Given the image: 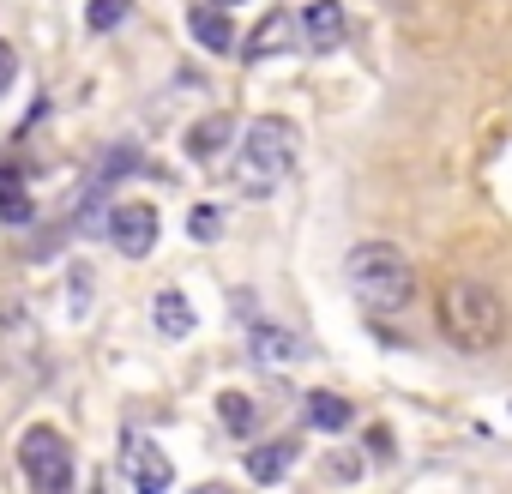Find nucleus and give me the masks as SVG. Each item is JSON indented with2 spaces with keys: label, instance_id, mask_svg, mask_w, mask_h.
Masks as SVG:
<instances>
[{
  "label": "nucleus",
  "instance_id": "18",
  "mask_svg": "<svg viewBox=\"0 0 512 494\" xmlns=\"http://www.w3.org/2000/svg\"><path fill=\"white\" fill-rule=\"evenodd\" d=\"M187 229H193L199 241H211V235L223 229V217H217V205H193V217H187Z\"/></svg>",
  "mask_w": 512,
  "mask_h": 494
},
{
  "label": "nucleus",
  "instance_id": "15",
  "mask_svg": "<svg viewBox=\"0 0 512 494\" xmlns=\"http://www.w3.org/2000/svg\"><path fill=\"white\" fill-rule=\"evenodd\" d=\"M253 356H260V362H296L302 338L284 332V326H253Z\"/></svg>",
  "mask_w": 512,
  "mask_h": 494
},
{
  "label": "nucleus",
  "instance_id": "7",
  "mask_svg": "<svg viewBox=\"0 0 512 494\" xmlns=\"http://www.w3.org/2000/svg\"><path fill=\"white\" fill-rule=\"evenodd\" d=\"M121 482L139 488V494H163V488L175 482V464H169L151 440H127V452H121Z\"/></svg>",
  "mask_w": 512,
  "mask_h": 494
},
{
  "label": "nucleus",
  "instance_id": "14",
  "mask_svg": "<svg viewBox=\"0 0 512 494\" xmlns=\"http://www.w3.org/2000/svg\"><path fill=\"white\" fill-rule=\"evenodd\" d=\"M308 422H314V428H326V434H338V428H350V422H356V404H350V398H338V392H308Z\"/></svg>",
  "mask_w": 512,
  "mask_h": 494
},
{
  "label": "nucleus",
  "instance_id": "13",
  "mask_svg": "<svg viewBox=\"0 0 512 494\" xmlns=\"http://www.w3.org/2000/svg\"><path fill=\"white\" fill-rule=\"evenodd\" d=\"M229 133H235V127H229V115H205V121L187 133V157H193V163H211V157L229 145Z\"/></svg>",
  "mask_w": 512,
  "mask_h": 494
},
{
  "label": "nucleus",
  "instance_id": "10",
  "mask_svg": "<svg viewBox=\"0 0 512 494\" xmlns=\"http://www.w3.org/2000/svg\"><path fill=\"white\" fill-rule=\"evenodd\" d=\"M284 49H296V19H290V13H272L260 31L241 43V55H247V61H266V55H284Z\"/></svg>",
  "mask_w": 512,
  "mask_h": 494
},
{
  "label": "nucleus",
  "instance_id": "21",
  "mask_svg": "<svg viewBox=\"0 0 512 494\" xmlns=\"http://www.w3.org/2000/svg\"><path fill=\"white\" fill-rule=\"evenodd\" d=\"M217 7H241V0H217Z\"/></svg>",
  "mask_w": 512,
  "mask_h": 494
},
{
  "label": "nucleus",
  "instance_id": "19",
  "mask_svg": "<svg viewBox=\"0 0 512 494\" xmlns=\"http://www.w3.org/2000/svg\"><path fill=\"white\" fill-rule=\"evenodd\" d=\"M13 73H19V55H13V43H7V37H0V91L13 85Z\"/></svg>",
  "mask_w": 512,
  "mask_h": 494
},
{
  "label": "nucleus",
  "instance_id": "6",
  "mask_svg": "<svg viewBox=\"0 0 512 494\" xmlns=\"http://www.w3.org/2000/svg\"><path fill=\"white\" fill-rule=\"evenodd\" d=\"M296 37H302L314 55H332V49L350 37V19H344L338 0H308V7L296 13Z\"/></svg>",
  "mask_w": 512,
  "mask_h": 494
},
{
  "label": "nucleus",
  "instance_id": "16",
  "mask_svg": "<svg viewBox=\"0 0 512 494\" xmlns=\"http://www.w3.org/2000/svg\"><path fill=\"white\" fill-rule=\"evenodd\" d=\"M217 422L229 434H253V422H260V410H253L247 392H217Z\"/></svg>",
  "mask_w": 512,
  "mask_h": 494
},
{
  "label": "nucleus",
  "instance_id": "3",
  "mask_svg": "<svg viewBox=\"0 0 512 494\" xmlns=\"http://www.w3.org/2000/svg\"><path fill=\"white\" fill-rule=\"evenodd\" d=\"M290 163H296V127L290 121H278V115H260L247 133H241V157H235V181H241V193H272L284 175H290Z\"/></svg>",
  "mask_w": 512,
  "mask_h": 494
},
{
  "label": "nucleus",
  "instance_id": "5",
  "mask_svg": "<svg viewBox=\"0 0 512 494\" xmlns=\"http://www.w3.org/2000/svg\"><path fill=\"white\" fill-rule=\"evenodd\" d=\"M109 241L121 247V254L127 260H145L151 254V247H157V205H145V199H121V205H109Z\"/></svg>",
  "mask_w": 512,
  "mask_h": 494
},
{
  "label": "nucleus",
  "instance_id": "20",
  "mask_svg": "<svg viewBox=\"0 0 512 494\" xmlns=\"http://www.w3.org/2000/svg\"><path fill=\"white\" fill-rule=\"evenodd\" d=\"M368 458H392V434L386 428H368Z\"/></svg>",
  "mask_w": 512,
  "mask_h": 494
},
{
  "label": "nucleus",
  "instance_id": "12",
  "mask_svg": "<svg viewBox=\"0 0 512 494\" xmlns=\"http://www.w3.org/2000/svg\"><path fill=\"white\" fill-rule=\"evenodd\" d=\"M0 223H31V187L13 163H0Z\"/></svg>",
  "mask_w": 512,
  "mask_h": 494
},
{
  "label": "nucleus",
  "instance_id": "9",
  "mask_svg": "<svg viewBox=\"0 0 512 494\" xmlns=\"http://www.w3.org/2000/svg\"><path fill=\"white\" fill-rule=\"evenodd\" d=\"M296 452H302V446H296L290 434H284V440H266V446H253V452H247V476H253V482H284L290 464H296Z\"/></svg>",
  "mask_w": 512,
  "mask_h": 494
},
{
  "label": "nucleus",
  "instance_id": "11",
  "mask_svg": "<svg viewBox=\"0 0 512 494\" xmlns=\"http://www.w3.org/2000/svg\"><path fill=\"white\" fill-rule=\"evenodd\" d=\"M151 320H157V332H163V338H187V332H193V308H187V296H181V290H157Z\"/></svg>",
  "mask_w": 512,
  "mask_h": 494
},
{
  "label": "nucleus",
  "instance_id": "17",
  "mask_svg": "<svg viewBox=\"0 0 512 494\" xmlns=\"http://www.w3.org/2000/svg\"><path fill=\"white\" fill-rule=\"evenodd\" d=\"M127 13H133V0H91V7H85V25L103 37V31H115V25H127Z\"/></svg>",
  "mask_w": 512,
  "mask_h": 494
},
{
  "label": "nucleus",
  "instance_id": "1",
  "mask_svg": "<svg viewBox=\"0 0 512 494\" xmlns=\"http://www.w3.org/2000/svg\"><path fill=\"white\" fill-rule=\"evenodd\" d=\"M434 320H440V338L464 356H488L506 338V302L476 278H452L434 296Z\"/></svg>",
  "mask_w": 512,
  "mask_h": 494
},
{
  "label": "nucleus",
  "instance_id": "8",
  "mask_svg": "<svg viewBox=\"0 0 512 494\" xmlns=\"http://www.w3.org/2000/svg\"><path fill=\"white\" fill-rule=\"evenodd\" d=\"M187 31H193V43H199L205 55H229V49H235V25H229V13L217 7V0H205V7L187 13Z\"/></svg>",
  "mask_w": 512,
  "mask_h": 494
},
{
  "label": "nucleus",
  "instance_id": "2",
  "mask_svg": "<svg viewBox=\"0 0 512 494\" xmlns=\"http://www.w3.org/2000/svg\"><path fill=\"white\" fill-rule=\"evenodd\" d=\"M344 284L368 314H404L416 302V266L392 241H356L344 260Z\"/></svg>",
  "mask_w": 512,
  "mask_h": 494
},
{
  "label": "nucleus",
  "instance_id": "4",
  "mask_svg": "<svg viewBox=\"0 0 512 494\" xmlns=\"http://www.w3.org/2000/svg\"><path fill=\"white\" fill-rule=\"evenodd\" d=\"M19 470H25V482H31L37 494H67V488L79 482L73 446H67V434L49 428V422L25 428V440H19Z\"/></svg>",
  "mask_w": 512,
  "mask_h": 494
}]
</instances>
